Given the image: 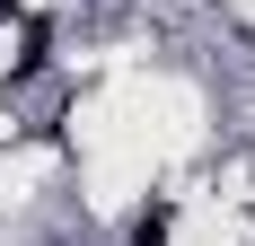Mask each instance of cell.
<instances>
[{
	"mask_svg": "<svg viewBox=\"0 0 255 246\" xmlns=\"http://www.w3.org/2000/svg\"><path fill=\"white\" fill-rule=\"evenodd\" d=\"M167 238H176V202H150L132 220V246H167Z\"/></svg>",
	"mask_w": 255,
	"mask_h": 246,
	"instance_id": "cell-1",
	"label": "cell"
}]
</instances>
